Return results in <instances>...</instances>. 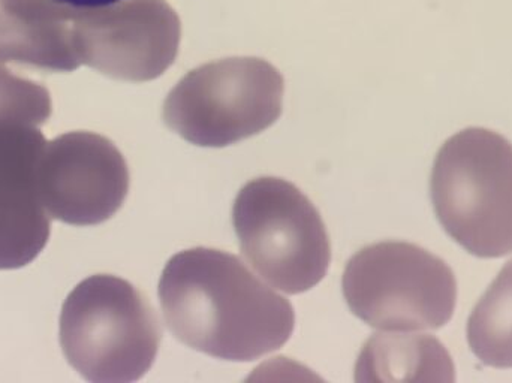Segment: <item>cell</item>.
Here are the masks:
<instances>
[{"mask_svg": "<svg viewBox=\"0 0 512 383\" xmlns=\"http://www.w3.org/2000/svg\"><path fill=\"white\" fill-rule=\"evenodd\" d=\"M161 339L155 310L120 277H89L63 303L60 346L87 382L140 381L152 369Z\"/></svg>", "mask_w": 512, "mask_h": 383, "instance_id": "cell-3", "label": "cell"}, {"mask_svg": "<svg viewBox=\"0 0 512 383\" xmlns=\"http://www.w3.org/2000/svg\"><path fill=\"white\" fill-rule=\"evenodd\" d=\"M282 74L258 57H228L192 69L168 93L164 122L194 146H231L277 122Z\"/></svg>", "mask_w": 512, "mask_h": 383, "instance_id": "cell-5", "label": "cell"}, {"mask_svg": "<svg viewBox=\"0 0 512 383\" xmlns=\"http://www.w3.org/2000/svg\"><path fill=\"white\" fill-rule=\"evenodd\" d=\"M342 288L351 312L378 330H439L456 310L453 270L438 256L405 241L361 249L346 264Z\"/></svg>", "mask_w": 512, "mask_h": 383, "instance_id": "cell-4", "label": "cell"}, {"mask_svg": "<svg viewBox=\"0 0 512 383\" xmlns=\"http://www.w3.org/2000/svg\"><path fill=\"white\" fill-rule=\"evenodd\" d=\"M53 113L50 92L41 84L17 77L0 65V128L3 126H38L48 122Z\"/></svg>", "mask_w": 512, "mask_h": 383, "instance_id": "cell-13", "label": "cell"}, {"mask_svg": "<svg viewBox=\"0 0 512 383\" xmlns=\"http://www.w3.org/2000/svg\"><path fill=\"white\" fill-rule=\"evenodd\" d=\"M128 164L113 141L75 131L47 141L38 165V186L51 219L74 226L110 220L129 192Z\"/></svg>", "mask_w": 512, "mask_h": 383, "instance_id": "cell-8", "label": "cell"}, {"mask_svg": "<svg viewBox=\"0 0 512 383\" xmlns=\"http://www.w3.org/2000/svg\"><path fill=\"white\" fill-rule=\"evenodd\" d=\"M45 144L38 126L0 128V270L32 264L50 240L51 217L38 186Z\"/></svg>", "mask_w": 512, "mask_h": 383, "instance_id": "cell-9", "label": "cell"}, {"mask_svg": "<svg viewBox=\"0 0 512 383\" xmlns=\"http://www.w3.org/2000/svg\"><path fill=\"white\" fill-rule=\"evenodd\" d=\"M24 20L41 24H71L81 12L114 0H0Z\"/></svg>", "mask_w": 512, "mask_h": 383, "instance_id": "cell-14", "label": "cell"}, {"mask_svg": "<svg viewBox=\"0 0 512 383\" xmlns=\"http://www.w3.org/2000/svg\"><path fill=\"white\" fill-rule=\"evenodd\" d=\"M442 228L478 258L512 253V144L484 128L445 141L430 179Z\"/></svg>", "mask_w": 512, "mask_h": 383, "instance_id": "cell-2", "label": "cell"}, {"mask_svg": "<svg viewBox=\"0 0 512 383\" xmlns=\"http://www.w3.org/2000/svg\"><path fill=\"white\" fill-rule=\"evenodd\" d=\"M357 381H456L445 346L427 334H375L358 358Z\"/></svg>", "mask_w": 512, "mask_h": 383, "instance_id": "cell-10", "label": "cell"}, {"mask_svg": "<svg viewBox=\"0 0 512 383\" xmlns=\"http://www.w3.org/2000/svg\"><path fill=\"white\" fill-rule=\"evenodd\" d=\"M158 294L171 334L219 360H258L286 345L294 331L289 301L224 250L177 253L162 271Z\"/></svg>", "mask_w": 512, "mask_h": 383, "instance_id": "cell-1", "label": "cell"}, {"mask_svg": "<svg viewBox=\"0 0 512 383\" xmlns=\"http://www.w3.org/2000/svg\"><path fill=\"white\" fill-rule=\"evenodd\" d=\"M468 343L484 366L512 369V259L472 310Z\"/></svg>", "mask_w": 512, "mask_h": 383, "instance_id": "cell-12", "label": "cell"}, {"mask_svg": "<svg viewBox=\"0 0 512 383\" xmlns=\"http://www.w3.org/2000/svg\"><path fill=\"white\" fill-rule=\"evenodd\" d=\"M0 63L48 72H72L81 63L75 53L71 24L24 20L0 2Z\"/></svg>", "mask_w": 512, "mask_h": 383, "instance_id": "cell-11", "label": "cell"}, {"mask_svg": "<svg viewBox=\"0 0 512 383\" xmlns=\"http://www.w3.org/2000/svg\"><path fill=\"white\" fill-rule=\"evenodd\" d=\"M233 223L255 271L285 294L315 288L331 261L324 220L309 198L277 177L252 180L237 195Z\"/></svg>", "mask_w": 512, "mask_h": 383, "instance_id": "cell-6", "label": "cell"}, {"mask_svg": "<svg viewBox=\"0 0 512 383\" xmlns=\"http://www.w3.org/2000/svg\"><path fill=\"white\" fill-rule=\"evenodd\" d=\"M81 65L114 80L146 83L176 62L182 23L165 0H114L71 23Z\"/></svg>", "mask_w": 512, "mask_h": 383, "instance_id": "cell-7", "label": "cell"}]
</instances>
